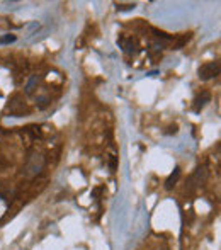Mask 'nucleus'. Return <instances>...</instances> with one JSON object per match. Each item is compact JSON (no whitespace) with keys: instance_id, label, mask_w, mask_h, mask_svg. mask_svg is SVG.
Listing matches in <instances>:
<instances>
[{"instance_id":"0eeeda50","label":"nucleus","mask_w":221,"mask_h":250,"mask_svg":"<svg viewBox=\"0 0 221 250\" xmlns=\"http://www.w3.org/2000/svg\"><path fill=\"white\" fill-rule=\"evenodd\" d=\"M136 3H117V10H133Z\"/></svg>"},{"instance_id":"9d476101","label":"nucleus","mask_w":221,"mask_h":250,"mask_svg":"<svg viewBox=\"0 0 221 250\" xmlns=\"http://www.w3.org/2000/svg\"><path fill=\"white\" fill-rule=\"evenodd\" d=\"M167 133H177V126H170V128H168Z\"/></svg>"},{"instance_id":"7ed1b4c3","label":"nucleus","mask_w":221,"mask_h":250,"mask_svg":"<svg viewBox=\"0 0 221 250\" xmlns=\"http://www.w3.org/2000/svg\"><path fill=\"white\" fill-rule=\"evenodd\" d=\"M199 78L201 80H209V78H215L220 75V61H209V63L203 65L199 68Z\"/></svg>"},{"instance_id":"1a4fd4ad","label":"nucleus","mask_w":221,"mask_h":250,"mask_svg":"<svg viewBox=\"0 0 221 250\" xmlns=\"http://www.w3.org/2000/svg\"><path fill=\"white\" fill-rule=\"evenodd\" d=\"M36 82H37V77H33V78H31L29 83H27V87H26V92H27V94L33 92V87H34V83H36Z\"/></svg>"},{"instance_id":"f03ea898","label":"nucleus","mask_w":221,"mask_h":250,"mask_svg":"<svg viewBox=\"0 0 221 250\" xmlns=\"http://www.w3.org/2000/svg\"><path fill=\"white\" fill-rule=\"evenodd\" d=\"M26 102H24V99L20 96H14L12 99L9 100V104H7V113L10 114V116H22L24 113H26Z\"/></svg>"},{"instance_id":"20e7f679","label":"nucleus","mask_w":221,"mask_h":250,"mask_svg":"<svg viewBox=\"0 0 221 250\" xmlns=\"http://www.w3.org/2000/svg\"><path fill=\"white\" fill-rule=\"evenodd\" d=\"M211 100V94L209 92H203L201 96H198L194 99V106H192V109H194V113H199V111L203 109V107L206 106V104Z\"/></svg>"},{"instance_id":"6e6552de","label":"nucleus","mask_w":221,"mask_h":250,"mask_svg":"<svg viewBox=\"0 0 221 250\" xmlns=\"http://www.w3.org/2000/svg\"><path fill=\"white\" fill-rule=\"evenodd\" d=\"M16 41V36L14 34H7V36L0 38V44H7V43H14Z\"/></svg>"},{"instance_id":"f257e3e1","label":"nucleus","mask_w":221,"mask_h":250,"mask_svg":"<svg viewBox=\"0 0 221 250\" xmlns=\"http://www.w3.org/2000/svg\"><path fill=\"white\" fill-rule=\"evenodd\" d=\"M44 164H46V160H44L43 155L37 154V152H33V154L27 157L26 164H24L22 173L27 177V179H33V177L39 175L41 170L44 169Z\"/></svg>"},{"instance_id":"423d86ee","label":"nucleus","mask_w":221,"mask_h":250,"mask_svg":"<svg viewBox=\"0 0 221 250\" xmlns=\"http://www.w3.org/2000/svg\"><path fill=\"white\" fill-rule=\"evenodd\" d=\"M179 175H181V169H179V167H175L174 172L170 173V177H168L167 182H165V187H167V189H172V187L175 186V182H177Z\"/></svg>"},{"instance_id":"9b49d317","label":"nucleus","mask_w":221,"mask_h":250,"mask_svg":"<svg viewBox=\"0 0 221 250\" xmlns=\"http://www.w3.org/2000/svg\"><path fill=\"white\" fill-rule=\"evenodd\" d=\"M0 96H2V94H0Z\"/></svg>"},{"instance_id":"39448f33","label":"nucleus","mask_w":221,"mask_h":250,"mask_svg":"<svg viewBox=\"0 0 221 250\" xmlns=\"http://www.w3.org/2000/svg\"><path fill=\"white\" fill-rule=\"evenodd\" d=\"M121 46H123V50L126 51V53H136L138 51V43H136V39H133V38L123 39L121 41Z\"/></svg>"}]
</instances>
